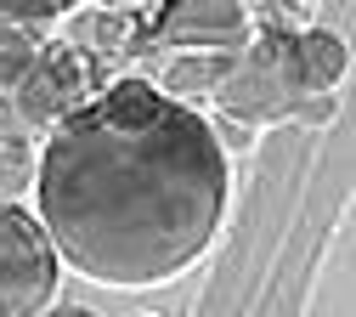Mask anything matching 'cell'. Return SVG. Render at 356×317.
<instances>
[{
    "mask_svg": "<svg viewBox=\"0 0 356 317\" xmlns=\"http://www.w3.org/2000/svg\"><path fill=\"white\" fill-rule=\"evenodd\" d=\"M232 193L227 148L193 102L119 79L74 102L34 153V221L68 272L159 289L204 261Z\"/></svg>",
    "mask_w": 356,
    "mask_h": 317,
    "instance_id": "6da1fadb",
    "label": "cell"
},
{
    "mask_svg": "<svg viewBox=\"0 0 356 317\" xmlns=\"http://www.w3.org/2000/svg\"><path fill=\"white\" fill-rule=\"evenodd\" d=\"M209 102L243 130L283 125V119H305V125H328L334 119V97H311L305 79H300L294 29H254L227 57V74L209 91Z\"/></svg>",
    "mask_w": 356,
    "mask_h": 317,
    "instance_id": "7a4b0ae2",
    "label": "cell"
},
{
    "mask_svg": "<svg viewBox=\"0 0 356 317\" xmlns=\"http://www.w3.org/2000/svg\"><path fill=\"white\" fill-rule=\"evenodd\" d=\"M57 249L23 204H0V317H40L57 295Z\"/></svg>",
    "mask_w": 356,
    "mask_h": 317,
    "instance_id": "3957f363",
    "label": "cell"
},
{
    "mask_svg": "<svg viewBox=\"0 0 356 317\" xmlns=\"http://www.w3.org/2000/svg\"><path fill=\"white\" fill-rule=\"evenodd\" d=\"M254 34V17L243 0H164L153 23L142 29L136 52H238Z\"/></svg>",
    "mask_w": 356,
    "mask_h": 317,
    "instance_id": "277c9868",
    "label": "cell"
},
{
    "mask_svg": "<svg viewBox=\"0 0 356 317\" xmlns=\"http://www.w3.org/2000/svg\"><path fill=\"white\" fill-rule=\"evenodd\" d=\"M227 57L232 52H159L153 63V91H164V97L175 102H193V97H209V91L220 85V74H227Z\"/></svg>",
    "mask_w": 356,
    "mask_h": 317,
    "instance_id": "5b68a950",
    "label": "cell"
},
{
    "mask_svg": "<svg viewBox=\"0 0 356 317\" xmlns=\"http://www.w3.org/2000/svg\"><path fill=\"white\" fill-rule=\"evenodd\" d=\"M294 63L311 97H334V85L345 79V40L328 29H294Z\"/></svg>",
    "mask_w": 356,
    "mask_h": 317,
    "instance_id": "8992f818",
    "label": "cell"
},
{
    "mask_svg": "<svg viewBox=\"0 0 356 317\" xmlns=\"http://www.w3.org/2000/svg\"><path fill=\"white\" fill-rule=\"evenodd\" d=\"M23 187H34V148L23 136L0 130V204H12Z\"/></svg>",
    "mask_w": 356,
    "mask_h": 317,
    "instance_id": "52a82bcc",
    "label": "cell"
},
{
    "mask_svg": "<svg viewBox=\"0 0 356 317\" xmlns=\"http://www.w3.org/2000/svg\"><path fill=\"white\" fill-rule=\"evenodd\" d=\"M85 0H0V23H51V17H68Z\"/></svg>",
    "mask_w": 356,
    "mask_h": 317,
    "instance_id": "ba28073f",
    "label": "cell"
},
{
    "mask_svg": "<svg viewBox=\"0 0 356 317\" xmlns=\"http://www.w3.org/2000/svg\"><path fill=\"white\" fill-rule=\"evenodd\" d=\"M97 12H130V6H147V0H91Z\"/></svg>",
    "mask_w": 356,
    "mask_h": 317,
    "instance_id": "9c48e42d",
    "label": "cell"
},
{
    "mask_svg": "<svg viewBox=\"0 0 356 317\" xmlns=\"http://www.w3.org/2000/svg\"><path fill=\"white\" fill-rule=\"evenodd\" d=\"M40 317H97V311H85V306H46Z\"/></svg>",
    "mask_w": 356,
    "mask_h": 317,
    "instance_id": "30bf717a",
    "label": "cell"
}]
</instances>
